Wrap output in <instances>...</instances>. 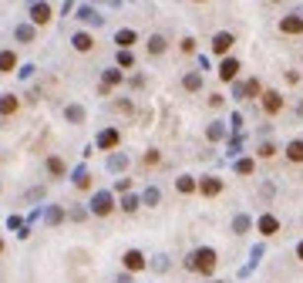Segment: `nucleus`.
<instances>
[{
  "label": "nucleus",
  "instance_id": "4",
  "mask_svg": "<svg viewBox=\"0 0 303 283\" xmlns=\"http://www.w3.org/2000/svg\"><path fill=\"white\" fill-rule=\"evenodd\" d=\"M121 266H125V273H142V270H149V260H145L142 249H125Z\"/></svg>",
  "mask_w": 303,
  "mask_h": 283
},
{
  "label": "nucleus",
  "instance_id": "19",
  "mask_svg": "<svg viewBox=\"0 0 303 283\" xmlns=\"http://www.w3.org/2000/svg\"><path fill=\"white\" fill-rule=\"evenodd\" d=\"M145 47H149V54H152V57H158V54H165V47H169V40L162 38V34H152V38L145 40Z\"/></svg>",
  "mask_w": 303,
  "mask_h": 283
},
{
  "label": "nucleus",
  "instance_id": "16",
  "mask_svg": "<svg viewBox=\"0 0 303 283\" xmlns=\"http://www.w3.org/2000/svg\"><path fill=\"white\" fill-rule=\"evenodd\" d=\"M256 226H260V233H263V236H276V233H280V219H276V216H269V212H263Z\"/></svg>",
  "mask_w": 303,
  "mask_h": 283
},
{
  "label": "nucleus",
  "instance_id": "14",
  "mask_svg": "<svg viewBox=\"0 0 303 283\" xmlns=\"http://www.w3.org/2000/svg\"><path fill=\"white\" fill-rule=\"evenodd\" d=\"M236 75H239V61H236V57H226V61L219 64V81H236Z\"/></svg>",
  "mask_w": 303,
  "mask_h": 283
},
{
  "label": "nucleus",
  "instance_id": "40",
  "mask_svg": "<svg viewBox=\"0 0 303 283\" xmlns=\"http://www.w3.org/2000/svg\"><path fill=\"white\" fill-rule=\"evenodd\" d=\"M195 51V40L192 38H182V54H192Z\"/></svg>",
  "mask_w": 303,
  "mask_h": 283
},
{
  "label": "nucleus",
  "instance_id": "15",
  "mask_svg": "<svg viewBox=\"0 0 303 283\" xmlns=\"http://www.w3.org/2000/svg\"><path fill=\"white\" fill-rule=\"evenodd\" d=\"M77 20L88 24V27H101V24H105V17L98 14L95 7H81V10H77Z\"/></svg>",
  "mask_w": 303,
  "mask_h": 283
},
{
  "label": "nucleus",
  "instance_id": "11",
  "mask_svg": "<svg viewBox=\"0 0 303 283\" xmlns=\"http://www.w3.org/2000/svg\"><path fill=\"white\" fill-rule=\"evenodd\" d=\"M263 112L266 115H280L283 112V98H280V91H263Z\"/></svg>",
  "mask_w": 303,
  "mask_h": 283
},
{
  "label": "nucleus",
  "instance_id": "45",
  "mask_svg": "<svg viewBox=\"0 0 303 283\" xmlns=\"http://www.w3.org/2000/svg\"><path fill=\"white\" fill-rule=\"evenodd\" d=\"M0 253H3V236H0Z\"/></svg>",
  "mask_w": 303,
  "mask_h": 283
},
{
  "label": "nucleus",
  "instance_id": "34",
  "mask_svg": "<svg viewBox=\"0 0 303 283\" xmlns=\"http://www.w3.org/2000/svg\"><path fill=\"white\" fill-rule=\"evenodd\" d=\"M236 172H239V175H249V172H253V159H239V162H236Z\"/></svg>",
  "mask_w": 303,
  "mask_h": 283
},
{
  "label": "nucleus",
  "instance_id": "33",
  "mask_svg": "<svg viewBox=\"0 0 303 283\" xmlns=\"http://www.w3.org/2000/svg\"><path fill=\"white\" fill-rule=\"evenodd\" d=\"M273 155H276V145H273V142H263V145H260V159H273Z\"/></svg>",
  "mask_w": 303,
  "mask_h": 283
},
{
  "label": "nucleus",
  "instance_id": "17",
  "mask_svg": "<svg viewBox=\"0 0 303 283\" xmlns=\"http://www.w3.org/2000/svg\"><path fill=\"white\" fill-rule=\"evenodd\" d=\"M135 40H138V34H135L132 27H121V31L114 34V44H118V51H128Z\"/></svg>",
  "mask_w": 303,
  "mask_h": 283
},
{
  "label": "nucleus",
  "instance_id": "9",
  "mask_svg": "<svg viewBox=\"0 0 303 283\" xmlns=\"http://www.w3.org/2000/svg\"><path fill=\"white\" fill-rule=\"evenodd\" d=\"M14 71H17V51L3 47L0 51V75H14Z\"/></svg>",
  "mask_w": 303,
  "mask_h": 283
},
{
  "label": "nucleus",
  "instance_id": "12",
  "mask_svg": "<svg viewBox=\"0 0 303 283\" xmlns=\"http://www.w3.org/2000/svg\"><path fill=\"white\" fill-rule=\"evenodd\" d=\"M199 192H202V196H219V192H223V179H219V175L199 179Z\"/></svg>",
  "mask_w": 303,
  "mask_h": 283
},
{
  "label": "nucleus",
  "instance_id": "26",
  "mask_svg": "<svg viewBox=\"0 0 303 283\" xmlns=\"http://www.w3.org/2000/svg\"><path fill=\"white\" fill-rule=\"evenodd\" d=\"M182 88H186V91H199V88H202V75H199V71L186 75L182 78Z\"/></svg>",
  "mask_w": 303,
  "mask_h": 283
},
{
  "label": "nucleus",
  "instance_id": "32",
  "mask_svg": "<svg viewBox=\"0 0 303 283\" xmlns=\"http://www.w3.org/2000/svg\"><path fill=\"white\" fill-rule=\"evenodd\" d=\"M142 202H145V206H158V189H145Z\"/></svg>",
  "mask_w": 303,
  "mask_h": 283
},
{
  "label": "nucleus",
  "instance_id": "44",
  "mask_svg": "<svg viewBox=\"0 0 303 283\" xmlns=\"http://www.w3.org/2000/svg\"><path fill=\"white\" fill-rule=\"evenodd\" d=\"M297 260H300V263H303V240H300V243H297Z\"/></svg>",
  "mask_w": 303,
  "mask_h": 283
},
{
  "label": "nucleus",
  "instance_id": "10",
  "mask_svg": "<svg viewBox=\"0 0 303 283\" xmlns=\"http://www.w3.org/2000/svg\"><path fill=\"white\" fill-rule=\"evenodd\" d=\"M232 44H236V38H232L229 31H219V34L212 38V51H216V54H229V51H232Z\"/></svg>",
  "mask_w": 303,
  "mask_h": 283
},
{
  "label": "nucleus",
  "instance_id": "41",
  "mask_svg": "<svg viewBox=\"0 0 303 283\" xmlns=\"http://www.w3.org/2000/svg\"><path fill=\"white\" fill-rule=\"evenodd\" d=\"M7 226H10V229H17V233H20V229H24V219H20V216H10V219H7Z\"/></svg>",
  "mask_w": 303,
  "mask_h": 283
},
{
  "label": "nucleus",
  "instance_id": "42",
  "mask_svg": "<svg viewBox=\"0 0 303 283\" xmlns=\"http://www.w3.org/2000/svg\"><path fill=\"white\" fill-rule=\"evenodd\" d=\"M84 216H88V212H84V209H71V219H75V223H81V219H84Z\"/></svg>",
  "mask_w": 303,
  "mask_h": 283
},
{
  "label": "nucleus",
  "instance_id": "2",
  "mask_svg": "<svg viewBox=\"0 0 303 283\" xmlns=\"http://www.w3.org/2000/svg\"><path fill=\"white\" fill-rule=\"evenodd\" d=\"M88 212H91V216H98V219L112 216V212H114V196H112V192H105V189H101V192H95V196H91V202H88Z\"/></svg>",
  "mask_w": 303,
  "mask_h": 283
},
{
  "label": "nucleus",
  "instance_id": "13",
  "mask_svg": "<svg viewBox=\"0 0 303 283\" xmlns=\"http://www.w3.org/2000/svg\"><path fill=\"white\" fill-rule=\"evenodd\" d=\"M280 34H303V17L300 14H290L280 20Z\"/></svg>",
  "mask_w": 303,
  "mask_h": 283
},
{
  "label": "nucleus",
  "instance_id": "47",
  "mask_svg": "<svg viewBox=\"0 0 303 283\" xmlns=\"http://www.w3.org/2000/svg\"><path fill=\"white\" fill-rule=\"evenodd\" d=\"M195 3H202V0H195Z\"/></svg>",
  "mask_w": 303,
  "mask_h": 283
},
{
  "label": "nucleus",
  "instance_id": "24",
  "mask_svg": "<svg viewBox=\"0 0 303 283\" xmlns=\"http://www.w3.org/2000/svg\"><path fill=\"white\" fill-rule=\"evenodd\" d=\"M286 159L297 162V165H303V138H293V142L286 145Z\"/></svg>",
  "mask_w": 303,
  "mask_h": 283
},
{
  "label": "nucleus",
  "instance_id": "23",
  "mask_svg": "<svg viewBox=\"0 0 303 283\" xmlns=\"http://www.w3.org/2000/svg\"><path fill=\"white\" fill-rule=\"evenodd\" d=\"M175 189H179L182 196H192V192H199V182H195L192 175H179V179H175Z\"/></svg>",
  "mask_w": 303,
  "mask_h": 283
},
{
  "label": "nucleus",
  "instance_id": "3",
  "mask_svg": "<svg viewBox=\"0 0 303 283\" xmlns=\"http://www.w3.org/2000/svg\"><path fill=\"white\" fill-rule=\"evenodd\" d=\"M51 20H54V7H51L47 0H34V3H31V24H34V27H47Z\"/></svg>",
  "mask_w": 303,
  "mask_h": 283
},
{
  "label": "nucleus",
  "instance_id": "21",
  "mask_svg": "<svg viewBox=\"0 0 303 283\" xmlns=\"http://www.w3.org/2000/svg\"><path fill=\"white\" fill-rule=\"evenodd\" d=\"M64 118H68L71 125H81V121L88 118V112H84L81 105H64Z\"/></svg>",
  "mask_w": 303,
  "mask_h": 283
},
{
  "label": "nucleus",
  "instance_id": "27",
  "mask_svg": "<svg viewBox=\"0 0 303 283\" xmlns=\"http://www.w3.org/2000/svg\"><path fill=\"white\" fill-rule=\"evenodd\" d=\"M108 169H112V172H121V169H128V155H121V152H114L112 159H108Z\"/></svg>",
  "mask_w": 303,
  "mask_h": 283
},
{
  "label": "nucleus",
  "instance_id": "43",
  "mask_svg": "<svg viewBox=\"0 0 303 283\" xmlns=\"http://www.w3.org/2000/svg\"><path fill=\"white\" fill-rule=\"evenodd\" d=\"M118 283H132V273H125V270H121V273H118Z\"/></svg>",
  "mask_w": 303,
  "mask_h": 283
},
{
  "label": "nucleus",
  "instance_id": "5",
  "mask_svg": "<svg viewBox=\"0 0 303 283\" xmlns=\"http://www.w3.org/2000/svg\"><path fill=\"white\" fill-rule=\"evenodd\" d=\"M95 145H98L101 152L118 149V145H121V132H118V128H101V132H98V138H95Z\"/></svg>",
  "mask_w": 303,
  "mask_h": 283
},
{
  "label": "nucleus",
  "instance_id": "36",
  "mask_svg": "<svg viewBox=\"0 0 303 283\" xmlns=\"http://www.w3.org/2000/svg\"><path fill=\"white\" fill-rule=\"evenodd\" d=\"M27 199H31V202H38V199H44V186H34L31 192H27Z\"/></svg>",
  "mask_w": 303,
  "mask_h": 283
},
{
  "label": "nucleus",
  "instance_id": "39",
  "mask_svg": "<svg viewBox=\"0 0 303 283\" xmlns=\"http://www.w3.org/2000/svg\"><path fill=\"white\" fill-rule=\"evenodd\" d=\"M128 189H132V179H118L114 182V192H128Z\"/></svg>",
  "mask_w": 303,
  "mask_h": 283
},
{
  "label": "nucleus",
  "instance_id": "30",
  "mask_svg": "<svg viewBox=\"0 0 303 283\" xmlns=\"http://www.w3.org/2000/svg\"><path fill=\"white\" fill-rule=\"evenodd\" d=\"M114 61H118V68H135V54L132 51H118Z\"/></svg>",
  "mask_w": 303,
  "mask_h": 283
},
{
  "label": "nucleus",
  "instance_id": "29",
  "mask_svg": "<svg viewBox=\"0 0 303 283\" xmlns=\"http://www.w3.org/2000/svg\"><path fill=\"white\" fill-rule=\"evenodd\" d=\"M138 206H142V199H138V196H125V199H121V212H128V216L138 212Z\"/></svg>",
  "mask_w": 303,
  "mask_h": 283
},
{
  "label": "nucleus",
  "instance_id": "8",
  "mask_svg": "<svg viewBox=\"0 0 303 283\" xmlns=\"http://www.w3.org/2000/svg\"><path fill=\"white\" fill-rule=\"evenodd\" d=\"M44 169H47L51 179H64V175H68V165H64L61 155H47V159H44Z\"/></svg>",
  "mask_w": 303,
  "mask_h": 283
},
{
  "label": "nucleus",
  "instance_id": "6",
  "mask_svg": "<svg viewBox=\"0 0 303 283\" xmlns=\"http://www.w3.org/2000/svg\"><path fill=\"white\" fill-rule=\"evenodd\" d=\"M20 112V98L14 91H3L0 94V118H14Z\"/></svg>",
  "mask_w": 303,
  "mask_h": 283
},
{
  "label": "nucleus",
  "instance_id": "31",
  "mask_svg": "<svg viewBox=\"0 0 303 283\" xmlns=\"http://www.w3.org/2000/svg\"><path fill=\"white\" fill-rule=\"evenodd\" d=\"M142 162H145L149 169H152V165H158V162H162V152H158V149H149V152H145V159H142Z\"/></svg>",
  "mask_w": 303,
  "mask_h": 283
},
{
  "label": "nucleus",
  "instance_id": "46",
  "mask_svg": "<svg viewBox=\"0 0 303 283\" xmlns=\"http://www.w3.org/2000/svg\"><path fill=\"white\" fill-rule=\"evenodd\" d=\"M212 283H223V280H212Z\"/></svg>",
  "mask_w": 303,
  "mask_h": 283
},
{
  "label": "nucleus",
  "instance_id": "22",
  "mask_svg": "<svg viewBox=\"0 0 303 283\" xmlns=\"http://www.w3.org/2000/svg\"><path fill=\"white\" fill-rule=\"evenodd\" d=\"M71 179H75V186L81 189V192H88V189H91V172L84 169V165H77V169H75V175H71Z\"/></svg>",
  "mask_w": 303,
  "mask_h": 283
},
{
  "label": "nucleus",
  "instance_id": "37",
  "mask_svg": "<svg viewBox=\"0 0 303 283\" xmlns=\"http://www.w3.org/2000/svg\"><path fill=\"white\" fill-rule=\"evenodd\" d=\"M114 112H125V115H132V101L125 98V101H114Z\"/></svg>",
  "mask_w": 303,
  "mask_h": 283
},
{
  "label": "nucleus",
  "instance_id": "1",
  "mask_svg": "<svg viewBox=\"0 0 303 283\" xmlns=\"http://www.w3.org/2000/svg\"><path fill=\"white\" fill-rule=\"evenodd\" d=\"M216 263H219V256H216V249L212 246H199V249H192L186 266L195 270V273H202V277H212L216 273Z\"/></svg>",
  "mask_w": 303,
  "mask_h": 283
},
{
  "label": "nucleus",
  "instance_id": "7",
  "mask_svg": "<svg viewBox=\"0 0 303 283\" xmlns=\"http://www.w3.org/2000/svg\"><path fill=\"white\" fill-rule=\"evenodd\" d=\"M71 47H75L77 54H88V51H95V38L88 31H75L71 34Z\"/></svg>",
  "mask_w": 303,
  "mask_h": 283
},
{
  "label": "nucleus",
  "instance_id": "28",
  "mask_svg": "<svg viewBox=\"0 0 303 283\" xmlns=\"http://www.w3.org/2000/svg\"><path fill=\"white\" fill-rule=\"evenodd\" d=\"M260 94H263L260 81H256V78H249L246 84H243V98H260Z\"/></svg>",
  "mask_w": 303,
  "mask_h": 283
},
{
  "label": "nucleus",
  "instance_id": "18",
  "mask_svg": "<svg viewBox=\"0 0 303 283\" xmlns=\"http://www.w3.org/2000/svg\"><path fill=\"white\" fill-rule=\"evenodd\" d=\"M64 216H68L64 206H47V209H44V223H47V226H61Z\"/></svg>",
  "mask_w": 303,
  "mask_h": 283
},
{
  "label": "nucleus",
  "instance_id": "38",
  "mask_svg": "<svg viewBox=\"0 0 303 283\" xmlns=\"http://www.w3.org/2000/svg\"><path fill=\"white\" fill-rule=\"evenodd\" d=\"M209 138H212V142H216V138H223V125H219V121H216V125H209Z\"/></svg>",
  "mask_w": 303,
  "mask_h": 283
},
{
  "label": "nucleus",
  "instance_id": "20",
  "mask_svg": "<svg viewBox=\"0 0 303 283\" xmlns=\"http://www.w3.org/2000/svg\"><path fill=\"white\" fill-rule=\"evenodd\" d=\"M121 81H125V71H121V68H108V71L101 75V84H105V88H118Z\"/></svg>",
  "mask_w": 303,
  "mask_h": 283
},
{
  "label": "nucleus",
  "instance_id": "35",
  "mask_svg": "<svg viewBox=\"0 0 303 283\" xmlns=\"http://www.w3.org/2000/svg\"><path fill=\"white\" fill-rule=\"evenodd\" d=\"M232 229H236V233H246V229H249V216H236Z\"/></svg>",
  "mask_w": 303,
  "mask_h": 283
},
{
  "label": "nucleus",
  "instance_id": "25",
  "mask_svg": "<svg viewBox=\"0 0 303 283\" xmlns=\"http://www.w3.org/2000/svg\"><path fill=\"white\" fill-rule=\"evenodd\" d=\"M34 34H38V31H34V24H17V27H14V38H17L20 44H31Z\"/></svg>",
  "mask_w": 303,
  "mask_h": 283
}]
</instances>
